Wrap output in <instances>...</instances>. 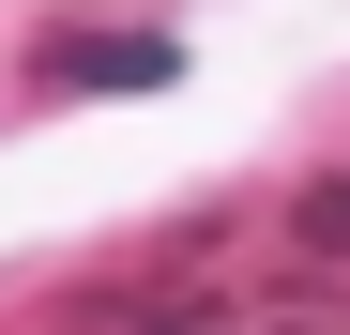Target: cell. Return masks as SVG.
<instances>
[{"mask_svg": "<svg viewBox=\"0 0 350 335\" xmlns=\"http://www.w3.org/2000/svg\"><path fill=\"white\" fill-rule=\"evenodd\" d=\"M137 335H350V274L305 259V274H228V290H167Z\"/></svg>", "mask_w": 350, "mask_h": 335, "instance_id": "1", "label": "cell"}, {"mask_svg": "<svg viewBox=\"0 0 350 335\" xmlns=\"http://www.w3.org/2000/svg\"><path fill=\"white\" fill-rule=\"evenodd\" d=\"M31 77H46V92H167L183 46H167V31H46Z\"/></svg>", "mask_w": 350, "mask_h": 335, "instance_id": "2", "label": "cell"}, {"mask_svg": "<svg viewBox=\"0 0 350 335\" xmlns=\"http://www.w3.org/2000/svg\"><path fill=\"white\" fill-rule=\"evenodd\" d=\"M289 229H305V259H350V183H320L305 213H289Z\"/></svg>", "mask_w": 350, "mask_h": 335, "instance_id": "3", "label": "cell"}]
</instances>
